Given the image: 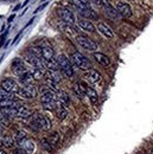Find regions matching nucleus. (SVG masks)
<instances>
[{"label": "nucleus", "instance_id": "1", "mask_svg": "<svg viewBox=\"0 0 153 154\" xmlns=\"http://www.w3.org/2000/svg\"><path fill=\"white\" fill-rule=\"evenodd\" d=\"M31 127L35 131H49L51 128V121L48 117L40 115L39 113H35L31 119Z\"/></svg>", "mask_w": 153, "mask_h": 154}, {"label": "nucleus", "instance_id": "2", "mask_svg": "<svg viewBox=\"0 0 153 154\" xmlns=\"http://www.w3.org/2000/svg\"><path fill=\"white\" fill-rule=\"evenodd\" d=\"M71 62H73V64L75 66H77L81 70H87L88 71L92 68V64H90L89 59L86 56H83L82 54H80V52H74L71 55Z\"/></svg>", "mask_w": 153, "mask_h": 154}, {"label": "nucleus", "instance_id": "3", "mask_svg": "<svg viewBox=\"0 0 153 154\" xmlns=\"http://www.w3.org/2000/svg\"><path fill=\"white\" fill-rule=\"evenodd\" d=\"M57 62H58V65H59V69L62 70V72H63L65 76L71 77L74 75V69H73V66H71V63H70L69 58L67 57L64 54L58 55Z\"/></svg>", "mask_w": 153, "mask_h": 154}, {"label": "nucleus", "instance_id": "4", "mask_svg": "<svg viewBox=\"0 0 153 154\" xmlns=\"http://www.w3.org/2000/svg\"><path fill=\"white\" fill-rule=\"evenodd\" d=\"M76 42L81 48H83V49H86L88 51H95V50H97V44L93 39L88 38L86 36H80L78 35L76 37Z\"/></svg>", "mask_w": 153, "mask_h": 154}, {"label": "nucleus", "instance_id": "5", "mask_svg": "<svg viewBox=\"0 0 153 154\" xmlns=\"http://www.w3.org/2000/svg\"><path fill=\"white\" fill-rule=\"evenodd\" d=\"M17 94L24 98H33L36 96V89L32 84H23V87L19 88V90L17 91Z\"/></svg>", "mask_w": 153, "mask_h": 154}, {"label": "nucleus", "instance_id": "6", "mask_svg": "<svg viewBox=\"0 0 153 154\" xmlns=\"http://www.w3.org/2000/svg\"><path fill=\"white\" fill-rule=\"evenodd\" d=\"M58 14L61 16L62 20H63L65 24L73 25V24H75V21H76V18H75L74 13H73L70 10H68V8H59V10H58Z\"/></svg>", "mask_w": 153, "mask_h": 154}, {"label": "nucleus", "instance_id": "7", "mask_svg": "<svg viewBox=\"0 0 153 154\" xmlns=\"http://www.w3.org/2000/svg\"><path fill=\"white\" fill-rule=\"evenodd\" d=\"M1 88L5 89V90L8 91V93H17V91L19 90V87H18L17 82L13 81V79H11V78L4 79V81L1 82Z\"/></svg>", "mask_w": 153, "mask_h": 154}, {"label": "nucleus", "instance_id": "8", "mask_svg": "<svg viewBox=\"0 0 153 154\" xmlns=\"http://www.w3.org/2000/svg\"><path fill=\"white\" fill-rule=\"evenodd\" d=\"M116 11L119 12V14L123 18H130L132 16V10L131 6L126 2H117L116 4Z\"/></svg>", "mask_w": 153, "mask_h": 154}, {"label": "nucleus", "instance_id": "9", "mask_svg": "<svg viewBox=\"0 0 153 154\" xmlns=\"http://www.w3.org/2000/svg\"><path fill=\"white\" fill-rule=\"evenodd\" d=\"M102 5L105 6V8H106V13H107V16H108L111 19H113V20L120 19V14H119V12L116 11V8H114L107 0H103Z\"/></svg>", "mask_w": 153, "mask_h": 154}, {"label": "nucleus", "instance_id": "10", "mask_svg": "<svg viewBox=\"0 0 153 154\" xmlns=\"http://www.w3.org/2000/svg\"><path fill=\"white\" fill-rule=\"evenodd\" d=\"M11 66H12V71H13V74L16 76L20 77L21 75H24L26 72V70H25V68H24V65H23L20 59H14Z\"/></svg>", "mask_w": 153, "mask_h": 154}, {"label": "nucleus", "instance_id": "11", "mask_svg": "<svg viewBox=\"0 0 153 154\" xmlns=\"http://www.w3.org/2000/svg\"><path fill=\"white\" fill-rule=\"evenodd\" d=\"M86 79L88 81V82H90V83H93V84H96V83H98L100 81H101V75L96 71V70H93V69H90V70H88L87 72H86Z\"/></svg>", "mask_w": 153, "mask_h": 154}, {"label": "nucleus", "instance_id": "12", "mask_svg": "<svg viewBox=\"0 0 153 154\" xmlns=\"http://www.w3.org/2000/svg\"><path fill=\"white\" fill-rule=\"evenodd\" d=\"M81 87H82L83 91L86 93V95L89 97V100H90L93 103H96V102H97V100H98V96H97V93H96L95 90H94V89H92L90 87L86 85L84 83H81Z\"/></svg>", "mask_w": 153, "mask_h": 154}, {"label": "nucleus", "instance_id": "13", "mask_svg": "<svg viewBox=\"0 0 153 154\" xmlns=\"http://www.w3.org/2000/svg\"><path fill=\"white\" fill-rule=\"evenodd\" d=\"M77 24L84 31H88V32H94L95 31V26L93 25V23L89 19H78Z\"/></svg>", "mask_w": 153, "mask_h": 154}, {"label": "nucleus", "instance_id": "14", "mask_svg": "<svg viewBox=\"0 0 153 154\" xmlns=\"http://www.w3.org/2000/svg\"><path fill=\"white\" fill-rule=\"evenodd\" d=\"M17 116L23 117V119H27L31 116V109L27 107V104H19L17 108Z\"/></svg>", "mask_w": 153, "mask_h": 154}, {"label": "nucleus", "instance_id": "15", "mask_svg": "<svg viewBox=\"0 0 153 154\" xmlns=\"http://www.w3.org/2000/svg\"><path fill=\"white\" fill-rule=\"evenodd\" d=\"M97 29H98V31H100L103 36H106L107 38H113V37H114V33H113L112 29H111L107 24H105V23H100V24L97 25Z\"/></svg>", "mask_w": 153, "mask_h": 154}, {"label": "nucleus", "instance_id": "16", "mask_svg": "<svg viewBox=\"0 0 153 154\" xmlns=\"http://www.w3.org/2000/svg\"><path fill=\"white\" fill-rule=\"evenodd\" d=\"M56 115L59 120H63V119H65L67 115H68V107L67 106H64V104H62L61 102H58L57 101V104H56Z\"/></svg>", "mask_w": 153, "mask_h": 154}, {"label": "nucleus", "instance_id": "17", "mask_svg": "<svg viewBox=\"0 0 153 154\" xmlns=\"http://www.w3.org/2000/svg\"><path fill=\"white\" fill-rule=\"evenodd\" d=\"M54 56H55V51L51 46H43L42 48V58L45 62L54 59Z\"/></svg>", "mask_w": 153, "mask_h": 154}, {"label": "nucleus", "instance_id": "18", "mask_svg": "<svg viewBox=\"0 0 153 154\" xmlns=\"http://www.w3.org/2000/svg\"><path fill=\"white\" fill-rule=\"evenodd\" d=\"M93 57L95 58V60L98 64H101V65H103V66H108V65L111 64L109 57L106 56V55H103V54H101V52H95V54L93 55Z\"/></svg>", "mask_w": 153, "mask_h": 154}, {"label": "nucleus", "instance_id": "19", "mask_svg": "<svg viewBox=\"0 0 153 154\" xmlns=\"http://www.w3.org/2000/svg\"><path fill=\"white\" fill-rule=\"evenodd\" d=\"M20 147H21L27 154H32L35 152V143H33V141H31V140H29V139H25V140L20 143Z\"/></svg>", "mask_w": 153, "mask_h": 154}, {"label": "nucleus", "instance_id": "20", "mask_svg": "<svg viewBox=\"0 0 153 154\" xmlns=\"http://www.w3.org/2000/svg\"><path fill=\"white\" fill-rule=\"evenodd\" d=\"M40 101H42V104H43V103L55 102V101H56L55 93H54L52 90H48V91H45L44 94H42V95H40Z\"/></svg>", "mask_w": 153, "mask_h": 154}, {"label": "nucleus", "instance_id": "21", "mask_svg": "<svg viewBox=\"0 0 153 154\" xmlns=\"http://www.w3.org/2000/svg\"><path fill=\"white\" fill-rule=\"evenodd\" d=\"M1 143H2L5 147L11 148L12 146L16 145V140H14V137H12L11 135H5V136L2 137V140H1Z\"/></svg>", "mask_w": 153, "mask_h": 154}, {"label": "nucleus", "instance_id": "22", "mask_svg": "<svg viewBox=\"0 0 153 154\" xmlns=\"http://www.w3.org/2000/svg\"><path fill=\"white\" fill-rule=\"evenodd\" d=\"M45 68L49 69V71H57L59 70V65H58L57 59H51V60H48L45 62Z\"/></svg>", "mask_w": 153, "mask_h": 154}, {"label": "nucleus", "instance_id": "23", "mask_svg": "<svg viewBox=\"0 0 153 154\" xmlns=\"http://www.w3.org/2000/svg\"><path fill=\"white\" fill-rule=\"evenodd\" d=\"M20 81H21V83L23 84H32V82H33V76H32V72H25L24 75H21L19 77Z\"/></svg>", "mask_w": 153, "mask_h": 154}, {"label": "nucleus", "instance_id": "24", "mask_svg": "<svg viewBox=\"0 0 153 154\" xmlns=\"http://www.w3.org/2000/svg\"><path fill=\"white\" fill-rule=\"evenodd\" d=\"M17 102V100L14 98V97L11 96L8 97V98H5V100H0V108H4V107H10V106H12V104H14Z\"/></svg>", "mask_w": 153, "mask_h": 154}, {"label": "nucleus", "instance_id": "25", "mask_svg": "<svg viewBox=\"0 0 153 154\" xmlns=\"http://www.w3.org/2000/svg\"><path fill=\"white\" fill-rule=\"evenodd\" d=\"M58 102H61L62 104H64V106H69V103H70V98L68 96V94L65 93V91H59V95H58Z\"/></svg>", "mask_w": 153, "mask_h": 154}, {"label": "nucleus", "instance_id": "26", "mask_svg": "<svg viewBox=\"0 0 153 154\" xmlns=\"http://www.w3.org/2000/svg\"><path fill=\"white\" fill-rule=\"evenodd\" d=\"M25 139H27V136L25 134V132H23V131H18L16 135H14V140H16V143H18L20 145Z\"/></svg>", "mask_w": 153, "mask_h": 154}, {"label": "nucleus", "instance_id": "27", "mask_svg": "<svg viewBox=\"0 0 153 154\" xmlns=\"http://www.w3.org/2000/svg\"><path fill=\"white\" fill-rule=\"evenodd\" d=\"M32 76H33L35 79H40V78H43V76H44V70H43V69H37V68H35L33 71H32Z\"/></svg>", "mask_w": 153, "mask_h": 154}, {"label": "nucleus", "instance_id": "28", "mask_svg": "<svg viewBox=\"0 0 153 154\" xmlns=\"http://www.w3.org/2000/svg\"><path fill=\"white\" fill-rule=\"evenodd\" d=\"M48 140H49V142L51 143V146H56V145L59 143V136H58L57 133H54Z\"/></svg>", "mask_w": 153, "mask_h": 154}, {"label": "nucleus", "instance_id": "29", "mask_svg": "<svg viewBox=\"0 0 153 154\" xmlns=\"http://www.w3.org/2000/svg\"><path fill=\"white\" fill-rule=\"evenodd\" d=\"M50 79L51 81H54V82H59L61 79H62V77H61V74L57 71H50Z\"/></svg>", "mask_w": 153, "mask_h": 154}, {"label": "nucleus", "instance_id": "30", "mask_svg": "<svg viewBox=\"0 0 153 154\" xmlns=\"http://www.w3.org/2000/svg\"><path fill=\"white\" fill-rule=\"evenodd\" d=\"M40 142H42V146H43L48 152H50V151L52 149V146H51V143L49 142V140H48V139H42V141H40Z\"/></svg>", "mask_w": 153, "mask_h": 154}, {"label": "nucleus", "instance_id": "31", "mask_svg": "<svg viewBox=\"0 0 153 154\" xmlns=\"http://www.w3.org/2000/svg\"><path fill=\"white\" fill-rule=\"evenodd\" d=\"M74 91H75V94L77 95V97H80V98L83 97V89H82V87H78L77 84H75L74 85Z\"/></svg>", "mask_w": 153, "mask_h": 154}, {"label": "nucleus", "instance_id": "32", "mask_svg": "<svg viewBox=\"0 0 153 154\" xmlns=\"http://www.w3.org/2000/svg\"><path fill=\"white\" fill-rule=\"evenodd\" d=\"M48 85H49V89H50V90H52L54 93H55V91H58L57 82H54V81H51V79H50V81L48 82Z\"/></svg>", "mask_w": 153, "mask_h": 154}, {"label": "nucleus", "instance_id": "33", "mask_svg": "<svg viewBox=\"0 0 153 154\" xmlns=\"http://www.w3.org/2000/svg\"><path fill=\"white\" fill-rule=\"evenodd\" d=\"M10 96H11V95H10V93H8V91H6L5 89H2V88L0 87V100H5V98H8Z\"/></svg>", "mask_w": 153, "mask_h": 154}, {"label": "nucleus", "instance_id": "34", "mask_svg": "<svg viewBox=\"0 0 153 154\" xmlns=\"http://www.w3.org/2000/svg\"><path fill=\"white\" fill-rule=\"evenodd\" d=\"M12 154H27V153H26V152L20 147V148H16V149H13Z\"/></svg>", "mask_w": 153, "mask_h": 154}, {"label": "nucleus", "instance_id": "35", "mask_svg": "<svg viewBox=\"0 0 153 154\" xmlns=\"http://www.w3.org/2000/svg\"><path fill=\"white\" fill-rule=\"evenodd\" d=\"M6 36H7V31H5V32H4V35L0 37V48L4 45V43H5V39H6Z\"/></svg>", "mask_w": 153, "mask_h": 154}, {"label": "nucleus", "instance_id": "36", "mask_svg": "<svg viewBox=\"0 0 153 154\" xmlns=\"http://www.w3.org/2000/svg\"><path fill=\"white\" fill-rule=\"evenodd\" d=\"M92 1L96 5H102V2H103V0H92Z\"/></svg>", "mask_w": 153, "mask_h": 154}, {"label": "nucleus", "instance_id": "37", "mask_svg": "<svg viewBox=\"0 0 153 154\" xmlns=\"http://www.w3.org/2000/svg\"><path fill=\"white\" fill-rule=\"evenodd\" d=\"M14 17H16V14H12V16H11V17H10V18H8V20H7V21H8V23H11V21H12V20L14 19Z\"/></svg>", "mask_w": 153, "mask_h": 154}, {"label": "nucleus", "instance_id": "38", "mask_svg": "<svg viewBox=\"0 0 153 154\" xmlns=\"http://www.w3.org/2000/svg\"><path fill=\"white\" fill-rule=\"evenodd\" d=\"M20 7H21V4H19V5H17V6L14 7V10H13V11H18V10L20 8Z\"/></svg>", "mask_w": 153, "mask_h": 154}, {"label": "nucleus", "instance_id": "39", "mask_svg": "<svg viewBox=\"0 0 153 154\" xmlns=\"http://www.w3.org/2000/svg\"><path fill=\"white\" fill-rule=\"evenodd\" d=\"M80 1H81V2H83L84 5H88V4H89V0H80Z\"/></svg>", "mask_w": 153, "mask_h": 154}, {"label": "nucleus", "instance_id": "40", "mask_svg": "<svg viewBox=\"0 0 153 154\" xmlns=\"http://www.w3.org/2000/svg\"><path fill=\"white\" fill-rule=\"evenodd\" d=\"M2 131H4V126L0 125V133H2Z\"/></svg>", "mask_w": 153, "mask_h": 154}, {"label": "nucleus", "instance_id": "41", "mask_svg": "<svg viewBox=\"0 0 153 154\" xmlns=\"http://www.w3.org/2000/svg\"><path fill=\"white\" fill-rule=\"evenodd\" d=\"M2 137H4V136H2V134L0 133V146H1V140H2Z\"/></svg>", "mask_w": 153, "mask_h": 154}, {"label": "nucleus", "instance_id": "42", "mask_svg": "<svg viewBox=\"0 0 153 154\" xmlns=\"http://www.w3.org/2000/svg\"><path fill=\"white\" fill-rule=\"evenodd\" d=\"M2 119H4V116H2V114H1V112H0V121H1Z\"/></svg>", "mask_w": 153, "mask_h": 154}, {"label": "nucleus", "instance_id": "43", "mask_svg": "<svg viewBox=\"0 0 153 154\" xmlns=\"http://www.w3.org/2000/svg\"><path fill=\"white\" fill-rule=\"evenodd\" d=\"M0 154H7V153H6L5 151H0Z\"/></svg>", "mask_w": 153, "mask_h": 154}, {"label": "nucleus", "instance_id": "44", "mask_svg": "<svg viewBox=\"0 0 153 154\" xmlns=\"http://www.w3.org/2000/svg\"><path fill=\"white\" fill-rule=\"evenodd\" d=\"M150 154H153V148L151 149V151H150Z\"/></svg>", "mask_w": 153, "mask_h": 154}]
</instances>
